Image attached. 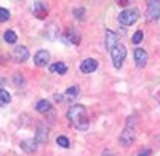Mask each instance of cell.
<instances>
[{
	"label": "cell",
	"instance_id": "cell-1",
	"mask_svg": "<svg viewBox=\"0 0 160 156\" xmlns=\"http://www.w3.org/2000/svg\"><path fill=\"white\" fill-rule=\"evenodd\" d=\"M68 119L75 129H78V131H87L90 127L87 108L83 105H72L68 111Z\"/></svg>",
	"mask_w": 160,
	"mask_h": 156
},
{
	"label": "cell",
	"instance_id": "cell-2",
	"mask_svg": "<svg viewBox=\"0 0 160 156\" xmlns=\"http://www.w3.org/2000/svg\"><path fill=\"white\" fill-rule=\"evenodd\" d=\"M139 18V13L138 10L135 8H127L123 10L122 13L118 15V23L122 24V26H131V24H135Z\"/></svg>",
	"mask_w": 160,
	"mask_h": 156
},
{
	"label": "cell",
	"instance_id": "cell-3",
	"mask_svg": "<svg viewBox=\"0 0 160 156\" xmlns=\"http://www.w3.org/2000/svg\"><path fill=\"white\" fill-rule=\"evenodd\" d=\"M111 56H112V63H114V66L118 69V68H122V64L125 61V56H127V48L123 45H120L117 44L114 47V50L111 51Z\"/></svg>",
	"mask_w": 160,
	"mask_h": 156
},
{
	"label": "cell",
	"instance_id": "cell-4",
	"mask_svg": "<svg viewBox=\"0 0 160 156\" xmlns=\"http://www.w3.org/2000/svg\"><path fill=\"white\" fill-rule=\"evenodd\" d=\"M146 13L151 21H155L160 18V0H148V8Z\"/></svg>",
	"mask_w": 160,
	"mask_h": 156
},
{
	"label": "cell",
	"instance_id": "cell-5",
	"mask_svg": "<svg viewBox=\"0 0 160 156\" xmlns=\"http://www.w3.org/2000/svg\"><path fill=\"white\" fill-rule=\"evenodd\" d=\"M10 56L15 63H24L29 58V50L26 47H22V45H18V47H15V50H13V53Z\"/></svg>",
	"mask_w": 160,
	"mask_h": 156
},
{
	"label": "cell",
	"instance_id": "cell-6",
	"mask_svg": "<svg viewBox=\"0 0 160 156\" xmlns=\"http://www.w3.org/2000/svg\"><path fill=\"white\" fill-rule=\"evenodd\" d=\"M133 142H135V129H133L131 124H128L123 129L122 135H120V145H122V147H128V145L133 143Z\"/></svg>",
	"mask_w": 160,
	"mask_h": 156
},
{
	"label": "cell",
	"instance_id": "cell-7",
	"mask_svg": "<svg viewBox=\"0 0 160 156\" xmlns=\"http://www.w3.org/2000/svg\"><path fill=\"white\" fill-rule=\"evenodd\" d=\"M80 32L74 28H68L62 34V40H66L68 44H72V45H78L80 44Z\"/></svg>",
	"mask_w": 160,
	"mask_h": 156
},
{
	"label": "cell",
	"instance_id": "cell-8",
	"mask_svg": "<svg viewBox=\"0 0 160 156\" xmlns=\"http://www.w3.org/2000/svg\"><path fill=\"white\" fill-rule=\"evenodd\" d=\"M133 56H135V63H136V68H144L146 63H148V51L142 50V48H135L133 51Z\"/></svg>",
	"mask_w": 160,
	"mask_h": 156
},
{
	"label": "cell",
	"instance_id": "cell-9",
	"mask_svg": "<svg viewBox=\"0 0 160 156\" xmlns=\"http://www.w3.org/2000/svg\"><path fill=\"white\" fill-rule=\"evenodd\" d=\"M98 69V61L93 60V58H87L80 63V71L83 74H90V73H95Z\"/></svg>",
	"mask_w": 160,
	"mask_h": 156
},
{
	"label": "cell",
	"instance_id": "cell-10",
	"mask_svg": "<svg viewBox=\"0 0 160 156\" xmlns=\"http://www.w3.org/2000/svg\"><path fill=\"white\" fill-rule=\"evenodd\" d=\"M117 40H118V35L112 29H106V48L112 51L114 47L117 45Z\"/></svg>",
	"mask_w": 160,
	"mask_h": 156
},
{
	"label": "cell",
	"instance_id": "cell-11",
	"mask_svg": "<svg viewBox=\"0 0 160 156\" xmlns=\"http://www.w3.org/2000/svg\"><path fill=\"white\" fill-rule=\"evenodd\" d=\"M34 61H35L37 66H47L48 61H50V53L47 50H38L34 55Z\"/></svg>",
	"mask_w": 160,
	"mask_h": 156
},
{
	"label": "cell",
	"instance_id": "cell-12",
	"mask_svg": "<svg viewBox=\"0 0 160 156\" xmlns=\"http://www.w3.org/2000/svg\"><path fill=\"white\" fill-rule=\"evenodd\" d=\"M34 15H35V18H38V19H45L47 15H48V10L43 7L42 2H35V5H34Z\"/></svg>",
	"mask_w": 160,
	"mask_h": 156
},
{
	"label": "cell",
	"instance_id": "cell-13",
	"mask_svg": "<svg viewBox=\"0 0 160 156\" xmlns=\"http://www.w3.org/2000/svg\"><path fill=\"white\" fill-rule=\"evenodd\" d=\"M37 143H47V140H48V129L45 126H38L37 127Z\"/></svg>",
	"mask_w": 160,
	"mask_h": 156
},
{
	"label": "cell",
	"instance_id": "cell-14",
	"mask_svg": "<svg viewBox=\"0 0 160 156\" xmlns=\"http://www.w3.org/2000/svg\"><path fill=\"white\" fill-rule=\"evenodd\" d=\"M21 148H22L26 153H34V151L37 150V140H35V138H31V140L21 142Z\"/></svg>",
	"mask_w": 160,
	"mask_h": 156
},
{
	"label": "cell",
	"instance_id": "cell-15",
	"mask_svg": "<svg viewBox=\"0 0 160 156\" xmlns=\"http://www.w3.org/2000/svg\"><path fill=\"white\" fill-rule=\"evenodd\" d=\"M48 69H50L51 73H58V74H66V73H68V66H66L62 61H58V63H55V64H51Z\"/></svg>",
	"mask_w": 160,
	"mask_h": 156
},
{
	"label": "cell",
	"instance_id": "cell-16",
	"mask_svg": "<svg viewBox=\"0 0 160 156\" xmlns=\"http://www.w3.org/2000/svg\"><path fill=\"white\" fill-rule=\"evenodd\" d=\"M35 110H37L38 113H48V111L51 110V103H50L48 100H40L37 105H35Z\"/></svg>",
	"mask_w": 160,
	"mask_h": 156
},
{
	"label": "cell",
	"instance_id": "cell-17",
	"mask_svg": "<svg viewBox=\"0 0 160 156\" xmlns=\"http://www.w3.org/2000/svg\"><path fill=\"white\" fill-rule=\"evenodd\" d=\"M3 39H5V42H7V44H15V42L18 40V35H16V32H15V31L8 29V31H5Z\"/></svg>",
	"mask_w": 160,
	"mask_h": 156
},
{
	"label": "cell",
	"instance_id": "cell-18",
	"mask_svg": "<svg viewBox=\"0 0 160 156\" xmlns=\"http://www.w3.org/2000/svg\"><path fill=\"white\" fill-rule=\"evenodd\" d=\"M11 101V95L7 92L5 89H0V106H5Z\"/></svg>",
	"mask_w": 160,
	"mask_h": 156
},
{
	"label": "cell",
	"instance_id": "cell-19",
	"mask_svg": "<svg viewBox=\"0 0 160 156\" xmlns=\"http://www.w3.org/2000/svg\"><path fill=\"white\" fill-rule=\"evenodd\" d=\"M68 98H74V97H77L78 95V87L77 85H72V87H69L68 90H66V94H64Z\"/></svg>",
	"mask_w": 160,
	"mask_h": 156
},
{
	"label": "cell",
	"instance_id": "cell-20",
	"mask_svg": "<svg viewBox=\"0 0 160 156\" xmlns=\"http://www.w3.org/2000/svg\"><path fill=\"white\" fill-rule=\"evenodd\" d=\"M56 143H58L59 147H62V148H69V147H71V145H69V138L64 137V135H59V137L56 138Z\"/></svg>",
	"mask_w": 160,
	"mask_h": 156
},
{
	"label": "cell",
	"instance_id": "cell-21",
	"mask_svg": "<svg viewBox=\"0 0 160 156\" xmlns=\"http://www.w3.org/2000/svg\"><path fill=\"white\" fill-rule=\"evenodd\" d=\"M144 39V34H142V31H136L135 34H133V37H131V42L135 44V45H138V44H141V40Z\"/></svg>",
	"mask_w": 160,
	"mask_h": 156
},
{
	"label": "cell",
	"instance_id": "cell-22",
	"mask_svg": "<svg viewBox=\"0 0 160 156\" xmlns=\"http://www.w3.org/2000/svg\"><path fill=\"white\" fill-rule=\"evenodd\" d=\"M10 19V11L7 8H0V23H5Z\"/></svg>",
	"mask_w": 160,
	"mask_h": 156
},
{
	"label": "cell",
	"instance_id": "cell-23",
	"mask_svg": "<svg viewBox=\"0 0 160 156\" xmlns=\"http://www.w3.org/2000/svg\"><path fill=\"white\" fill-rule=\"evenodd\" d=\"M74 16L82 21V19L85 18V10H83V8H74Z\"/></svg>",
	"mask_w": 160,
	"mask_h": 156
},
{
	"label": "cell",
	"instance_id": "cell-24",
	"mask_svg": "<svg viewBox=\"0 0 160 156\" xmlns=\"http://www.w3.org/2000/svg\"><path fill=\"white\" fill-rule=\"evenodd\" d=\"M151 153H152V151L148 148V150H142V151H139V153H138V156H151Z\"/></svg>",
	"mask_w": 160,
	"mask_h": 156
},
{
	"label": "cell",
	"instance_id": "cell-25",
	"mask_svg": "<svg viewBox=\"0 0 160 156\" xmlns=\"http://www.w3.org/2000/svg\"><path fill=\"white\" fill-rule=\"evenodd\" d=\"M13 79H16V81H15V84H18V85H22V82H21V81H22V77H21L19 74L13 76Z\"/></svg>",
	"mask_w": 160,
	"mask_h": 156
},
{
	"label": "cell",
	"instance_id": "cell-26",
	"mask_svg": "<svg viewBox=\"0 0 160 156\" xmlns=\"http://www.w3.org/2000/svg\"><path fill=\"white\" fill-rule=\"evenodd\" d=\"M128 2H130V0H117V5H120V7H127Z\"/></svg>",
	"mask_w": 160,
	"mask_h": 156
},
{
	"label": "cell",
	"instance_id": "cell-27",
	"mask_svg": "<svg viewBox=\"0 0 160 156\" xmlns=\"http://www.w3.org/2000/svg\"><path fill=\"white\" fill-rule=\"evenodd\" d=\"M102 156H115V154H112V153H109V151H106V153H102Z\"/></svg>",
	"mask_w": 160,
	"mask_h": 156
},
{
	"label": "cell",
	"instance_id": "cell-28",
	"mask_svg": "<svg viewBox=\"0 0 160 156\" xmlns=\"http://www.w3.org/2000/svg\"><path fill=\"white\" fill-rule=\"evenodd\" d=\"M2 84H3V81H2V79H0V85H2Z\"/></svg>",
	"mask_w": 160,
	"mask_h": 156
}]
</instances>
